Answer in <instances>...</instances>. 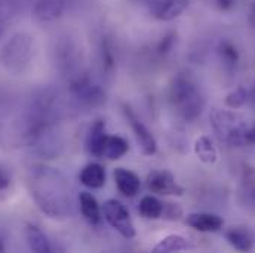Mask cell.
<instances>
[{
    "label": "cell",
    "mask_w": 255,
    "mask_h": 253,
    "mask_svg": "<svg viewBox=\"0 0 255 253\" xmlns=\"http://www.w3.org/2000/svg\"><path fill=\"white\" fill-rule=\"evenodd\" d=\"M27 179L34 203L46 216L52 219L71 216V190L63 172L46 165H37L30 169Z\"/></svg>",
    "instance_id": "obj_1"
},
{
    "label": "cell",
    "mask_w": 255,
    "mask_h": 253,
    "mask_svg": "<svg viewBox=\"0 0 255 253\" xmlns=\"http://www.w3.org/2000/svg\"><path fill=\"white\" fill-rule=\"evenodd\" d=\"M169 101L178 117L184 122H196L205 110L203 90L191 71H178L169 83Z\"/></svg>",
    "instance_id": "obj_2"
},
{
    "label": "cell",
    "mask_w": 255,
    "mask_h": 253,
    "mask_svg": "<svg viewBox=\"0 0 255 253\" xmlns=\"http://www.w3.org/2000/svg\"><path fill=\"white\" fill-rule=\"evenodd\" d=\"M34 40L28 33L13 34L0 49L1 67L15 76L24 74L33 60Z\"/></svg>",
    "instance_id": "obj_3"
},
{
    "label": "cell",
    "mask_w": 255,
    "mask_h": 253,
    "mask_svg": "<svg viewBox=\"0 0 255 253\" xmlns=\"http://www.w3.org/2000/svg\"><path fill=\"white\" fill-rule=\"evenodd\" d=\"M209 120L215 135L221 142L230 147L245 145V132L250 123L241 114L230 110L212 108Z\"/></svg>",
    "instance_id": "obj_4"
},
{
    "label": "cell",
    "mask_w": 255,
    "mask_h": 253,
    "mask_svg": "<svg viewBox=\"0 0 255 253\" xmlns=\"http://www.w3.org/2000/svg\"><path fill=\"white\" fill-rule=\"evenodd\" d=\"M71 96L86 108H98L106 104L107 95L103 86L86 70L67 82Z\"/></svg>",
    "instance_id": "obj_5"
},
{
    "label": "cell",
    "mask_w": 255,
    "mask_h": 253,
    "mask_svg": "<svg viewBox=\"0 0 255 253\" xmlns=\"http://www.w3.org/2000/svg\"><path fill=\"white\" fill-rule=\"evenodd\" d=\"M55 61L58 71L61 73L65 82L86 71L83 65V55L79 45L68 36L60 37L55 46Z\"/></svg>",
    "instance_id": "obj_6"
},
{
    "label": "cell",
    "mask_w": 255,
    "mask_h": 253,
    "mask_svg": "<svg viewBox=\"0 0 255 253\" xmlns=\"http://www.w3.org/2000/svg\"><path fill=\"white\" fill-rule=\"evenodd\" d=\"M103 215L113 230H116L124 239L135 237V225L128 209L116 198H110L103 204Z\"/></svg>",
    "instance_id": "obj_7"
},
{
    "label": "cell",
    "mask_w": 255,
    "mask_h": 253,
    "mask_svg": "<svg viewBox=\"0 0 255 253\" xmlns=\"http://www.w3.org/2000/svg\"><path fill=\"white\" fill-rule=\"evenodd\" d=\"M122 113L127 120V123L130 126V130L138 142V147L144 156H153L157 151V141L151 130L142 123V120L136 116V113L132 110L130 105L122 104Z\"/></svg>",
    "instance_id": "obj_8"
},
{
    "label": "cell",
    "mask_w": 255,
    "mask_h": 253,
    "mask_svg": "<svg viewBox=\"0 0 255 253\" xmlns=\"http://www.w3.org/2000/svg\"><path fill=\"white\" fill-rule=\"evenodd\" d=\"M147 188L157 195H181L184 188L168 170H153L147 175Z\"/></svg>",
    "instance_id": "obj_9"
},
{
    "label": "cell",
    "mask_w": 255,
    "mask_h": 253,
    "mask_svg": "<svg viewBox=\"0 0 255 253\" xmlns=\"http://www.w3.org/2000/svg\"><path fill=\"white\" fill-rule=\"evenodd\" d=\"M107 127L106 122L98 119L95 120L86 135V151L89 156L95 157V159H103L104 157V150H106V144H107Z\"/></svg>",
    "instance_id": "obj_10"
},
{
    "label": "cell",
    "mask_w": 255,
    "mask_h": 253,
    "mask_svg": "<svg viewBox=\"0 0 255 253\" xmlns=\"http://www.w3.org/2000/svg\"><path fill=\"white\" fill-rule=\"evenodd\" d=\"M186 224L199 233H217L224 227V221L217 213L196 212L186 218Z\"/></svg>",
    "instance_id": "obj_11"
},
{
    "label": "cell",
    "mask_w": 255,
    "mask_h": 253,
    "mask_svg": "<svg viewBox=\"0 0 255 253\" xmlns=\"http://www.w3.org/2000/svg\"><path fill=\"white\" fill-rule=\"evenodd\" d=\"M190 0H160L154 4L151 15L159 21H174L184 13Z\"/></svg>",
    "instance_id": "obj_12"
},
{
    "label": "cell",
    "mask_w": 255,
    "mask_h": 253,
    "mask_svg": "<svg viewBox=\"0 0 255 253\" xmlns=\"http://www.w3.org/2000/svg\"><path fill=\"white\" fill-rule=\"evenodd\" d=\"M67 0H36L33 16L40 22H51L60 18L65 10Z\"/></svg>",
    "instance_id": "obj_13"
},
{
    "label": "cell",
    "mask_w": 255,
    "mask_h": 253,
    "mask_svg": "<svg viewBox=\"0 0 255 253\" xmlns=\"http://www.w3.org/2000/svg\"><path fill=\"white\" fill-rule=\"evenodd\" d=\"M113 178H115V184H116L118 190L121 191L125 197H135L141 188L139 176L129 169L116 168Z\"/></svg>",
    "instance_id": "obj_14"
},
{
    "label": "cell",
    "mask_w": 255,
    "mask_h": 253,
    "mask_svg": "<svg viewBox=\"0 0 255 253\" xmlns=\"http://www.w3.org/2000/svg\"><path fill=\"white\" fill-rule=\"evenodd\" d=\"M79 207H80L83 218L91 225H100V222L103 219V209H101L100 203L97 201V198L91 192L82 191L79 194Z\"/></svg>",
    "instance_id": "obj_15"
},
{
    "label": "cell",
    "mask_w": 255,
    "mask_h": 253,
    "mask_svg": "<svg viewBox=\"0 0 255 253\" xmlns=\"http://www.w3.org/2000/svg\"><path fill=\"white\" fill-rule=\"evenodd\" d=\"M79 179L86 188H91V190L103 188L107 179L106 169L100 163H89L80 170Z\"/></svg>",
    "instance_id": "obj_16"
},
{
    "label": "cell",
    "mask_w": 255,
    "mask_h": 253,
    "mask_svg": "<svg viewBox=\"0 0 255 253\" xmlns=\"http://www.w3.org/2000/svg\"><path fill=\"white\" fill-rule=\"evenodd\" d=\"M226 240L239 252H250L255 245L254 234L247 227H232L226 233Z\"/></svg>",
    "instance_id": "obj_17"
},
{
    "label": "cell",
    "mask_w": 255,
    "mask_h": 253,
    "mask_svg": "<svg viewBox=\"0 0 255 253\" xmlns=\"http://www.w3.org/2000/svg\"><path fill=\"white\" fill-rule=\"evenodd\" d=\"M217 57L220 60V63L223 65V68L227 71V73H233L239 64L241 60V55H239V51L236 48V45L229 40V39H223L218 42L217 45Z\"/></svg>",
    "instance_id": "obj_18"
},
{
    "label": "cell",
    "mask_w": 255,
    "mask_h": 253,
    "mask_svg": "<svg viewBox=\"0 0 255 253\" xmlns=\"http://www.w3.org/2000/svg\"><path fill=\"white\" fill-rule=\"evenodd\" d=\"M25 237L28 248L36 253H51L52 246L48 239V236L43 233V230L36 224H27L25 227Z\"/></svg>",
    "instance_id": "obj_19"
},
{
    "label": "cell",
    "mask_w": 255,
    "mask_h": 253,
    "mask_svg": "<svg viewBox=\"0 0 255 253\" xmlns=\"http://www.w3.org/2000/svg\"><path fill=\"white\" fill-rule=\"evenodd\" d=\"M100 61H101V68L107 76H113L116 70V46L115 42L110 36L104 34L100 42Z\"/></svg>",
    "instance_id": "obj_20"
},
{
    "label": "cell",
    "mask_w": 255,
    "mask_h": 253,
    "mask_svg": "<svg viewBox=\"0 0 255 253\" xmlns=\"http://www.w3.org/2000/svg\"><path fill=\"white\" fill-rule=\"evenodd\" d=\"M193 249L187 239H184L180 234H171L162 239L153 249L151 252L154 253H175V252H186Z\"/></svg>",
    "instance_id": "obj_21"
},
{
    "label": "cell",
    "mask_w": 255,
    "mask_h": 253,
    "mask_svg": "<svg viewBox=\"0 0 255 253\" xmlns=\"http://www.w3.org/2000/svg\"><path fill=\"white\" fill-rule=\"evenodd\" d=\"M194 154L205 165H214L218 160L217 148H215L214 142L211 141V138H208V136H200V138L196 139V142H194Z\"/></svg>",
    "instance_id": "obj_22"
},
{
    "label": "cell",
    "mask_w": 255,
    "mask_h": 253,
    "mask_svg": "<svg viewBox=\"0 0 255 253\" xmlns=\"http://www.w3.org/2000/svg\"><path fill=\"white\" fill-rule=\"evenodd\" d=\"M165 203H162L154 195H144L139 201L138 212L145 219H159L163 215Z\"/></svg>",
    "instance_id": "obj_23"
},
{
    "label": "cell",
    "mask_w": 255,
    "mask_h": 253,
    "mask_svg": "<svg viewBox=\"0 0 255 253\" xmlns=\"http://www.w3.org/2000/svg\"><path fill=\"white\" fill-rule=\"evenodd\" d=\"M128 151H129V144L125 138L118 136V135L107 138L104 157H107L109 160H119L127 154Z\"/></svg>",
    "instance_id": "obj_24"
},
{
    "label": "cell",
    "mask_w": 255,
    "mask_h": 253,
    "mask_svg": "<svg viewBox=\"0 0 255 253\" xmlns=\"http://www.w3.org/2000/svg\"><path fill=\"white\" fill-rule=\"evenodd\" d=\"M239 197L245 204L255 206V169H247L241 190H239Z\"/></svg>",
    "instance_id": "obj_25"
},
{
    "label": "cell",
    "mask_w": 255,
    "mask_h": 253,
    "mask_svg": "<svg viewBox=\"0 0 255 253\" xmlns=\"http://www.w3.org/2000/svg\"><path fill=\"white\" fill-rule=\"evenodd\" d=\"M21 12L19 0H0V18L4 22H12Z\"/></svg>",
    "instance_id": "obj_26"
},
{
    "label": "cell",
    "mask_w": 255,
    "mask_h": 253,
    "mask_svg": "<svg viewBox=\"0 0 255 253\" xmlns=\"http://www.w3.org/2000/svg\"><path fill=\"white\" fill-rule=\"evenodd\" d=\"M250 101V92L245 87H238L226 96V105L232 110L244 107Z\"/></svg>",
    "instance_id": "obj_27"
},
{
    "label": "cell",
    "mask_w": 255,
    "mask_h": 253,
    "mask_svg": "<svg viewBox=\"0 0 255 253\" xmlns=\"http://www.w3.org/2000/svg\"><path fill=\"white\" fill-rule=\"evenodd\" d=\"M175 43H177V33L169 31V33H166V34L157 42V45H156V48H154V54H156L159 58H165V57H168V55L172 52Z\"/></svg>",
    "instance_id": "obj_28"
},
{
    "label": "cell",
    "mask_w": 255,
    "mask_h": 253,
    "mask_svg": "<svg viewBox=\"0 0 255 253\" xmlns=\"http://www.w3.org/2000/svg\"><path fill=\"white\" fill-rule=\"evenodd\" d=\"M181 216H183V209L178 204H175V203H165L162 218H166V219H171V221H178Z\"/></svg>",
    "instance_id": "obj_29"
},
{
    "label": "cell",
    "mask_w": 255,
    "mask_h": 253,
    "mask_svg": "<svg viewBox=\"0 0 255 253\" xmlns=\"http://www.w3.org/2000/svg\"><path fill=\"white\" fill-rule=\"evenodd\" d=\"M215 6L221 12H230L236 6V0H215Z\"/></svg>",
    "instance_id": "obj_30"
},
{
    "label": "cell",
    "mask_w": 255,
    "mask_h": 253,
    "mask_svg": "<svg viewBox=\"0 0 255 253\" xmlns=\"http://www.w3.org/2000/svg\"><path fill=\"white\" fill-rule=\"evenodd\" d=\"M245 145H255V123L248 125L245 132Z\"/></svg>",
    "instance_id": "obj_31"
},
{
    "label": "cell",
    "mask_w": 255,
    "mask_h": 253,
    "mask_svg": "<svg viewBox=\"0 0 255 253\" xmlns=\"http://www.w3.org/2000/svg\"><path fill=\"white\" fill-rule=\"evenodd\" d=\"M9 184H10V178H9L7 172L0 169V191L6 190L9 187Z\"/></svg>",
    "instance_id": "obj_32"
},
{
    "label": "cell",
    "mask_w": 255,
    "mask_h": 253,
    "mask_svg": "<svg viewBox=\"0 0 255 253\" xmlns=\"http://www.w3.org/2000/svg\"><path fill=\"white\" fill-rule=\"evenodd\" d=\"M248 24L255 31V1L250 4V9H248Z\"/></svg>",
    "instance_id": "obj_33"
},
{
    "label": "cell",
    "mask_w": 255,
    "mask_h": 253,
    "mask_svg": "<svg viewBox=\"0 0 255 253\" xmlns=\"http://www.w3.org/2000/svg\"><path fill=\"white\" fill-rule=\"evenodd\" d=\"M6 25H7V22H4L1 18H0V39L4 36V33H6Z\"/></svg>",
    "instance_id": "obj_34"
},
{
    "label": "cell",
    "mask_w": 255,
    "mask_h": 253,
    "mask_svg": "<svg viewBox=\"0 0 255 253\" xmlns=\"http://www.w3.org/2000/svg\"><path fill=\"white\" fill-rule=\"evenodd\" d=\"M0 252H4V239L1 234H0Z\"/></svg>",
    "instance_id": "obj_35"
},
{
    "label": "cell",
    "mask_w": 255,
    "mask_h": 253,
    "mask_svg": "<svg viewBox=\"0 0 255 253\" xmlns=\"http://www.w3.org/2000/svg\"><path fill=\"white\" fill-rule=\"evenodd\" d=\"M254 101H255V89H254Z\"/></svg>",
    "instance_id": "obj_36"
}]
</instances>
